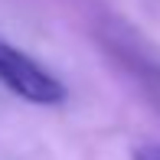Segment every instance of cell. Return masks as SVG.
<instances>
[{"label": "cell", "instance_id": "obj_1", "mask_svg": "<svg viewBox=\"0 0 160 160\" xmlns=\"http://www.w3.org/2000/svg\"><path fill=\"white\" fill-rule=\"evenodd\" d=\"M0 85L10 88L17 98L30 101V105H59L65 101V85L42 69L36 59L23 52V49L10 46L0 39Z\"/></svg>", "mask_w": 160, "mask_h": 160}, {"label": "cell", "instance_id": "obj_2", "mask_svg": "<svg viewBox=\"0 0 160 160\" xmlns=\"http://www.w3.org/2000/svg\"><path fill=\"white\" fill-rule=\"evenodd\" d=\"M134 160H160V144H144V147H137Z\"/></svg>", "mask_w": 160, "mask_h": 160}]
</instances>
